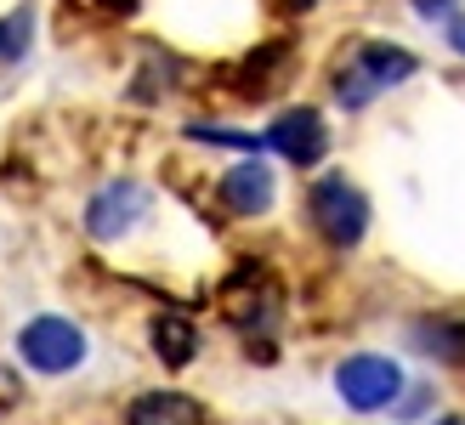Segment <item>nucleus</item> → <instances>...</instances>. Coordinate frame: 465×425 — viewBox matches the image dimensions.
<instances>
[{
	"label": "nucleus",
	"mask_w": 465,
	"mask_h": 425,
	"mask_svg": "<svg viewBox=\"0 0 465 425\" xmlns=\"http://www.w3.org/2000/svg\"><path fill=\"white\" fill-rule=\"evenodd\" d=\"M414 74H420V57H414L409 45H398V40H346L335 68H330V103L341 114H363V108H375L386 91L409 85Z\"/></svg>",
	"instance_id": "obj_1"
},
{
	"label": "nucleus",
	"mask_w": 465,
	"mask_h": 425,
	"mask_svg": "<svg viewBox=\"0 0 465 425\" xmlns=\"http://www.w3.org/2000/svg\"><path fill=\"white\" fill-rule=\"evenodd\" d=\"M301 222H307V232L335 250V255H352L363 239H369V222H375V204H369V193L358 187V176L346 171H318L307 182V193H301Z\"/></svg>",
	"instance_id": "obj_2"
},
{
	"label": "nucleus",
	"mask_w": 465,
	"mask_h": 425,
	"mask_svg": "<svg viewBox=\"0 0 465 425\" xmlns=\"http://www.w3.org/2000/svg\"><path fill=\"white\" fill-rule=\"evenodd\" d=\"M153 216H159V193L143 176H108L91 187V199L80 210V232L97 250H125L153 227Z\"/></svg>",
	"instance_id": "obj_3"
},
{
	"label": "nucleus",
	"mask_w": 465,
	"mask_h": 425,
	"mask_svg": "<svg viewBox=\"0 0 465 425\" xmlns=\"http://www.w3.org/2000/svg\"><path fill=\"white\" fill-rule=\"evenodd\" d=\"M12 358L35 381H68V374H80L91 363V329L68 312H35L17 323Z\"/></svg>",
	"instance_id": "obj_4"
},
{
	"label": "nucleus",
	"mask_w": 465,
	"mask_h": 425,
	"mask_svg": "<svg viewBox=\"0 0 465 425\" xmlns=\"http://www.w3.org/2000/svg\"><path fill=\"white\" fill-rule=\"evenodd\" d=\"M216 312L239 329V335H278L284 329V283L267 272V262H232L227 278L211 290Z\"/></svg>",
	"instance_id": "obj_5"
},
{
	"label": "nucleus",
	"mask_w": 465,
	"mask_h": 425,
	"mask_svg": "<svg viewBox=\"0 0 465 425\" xmlns=\"http://www.w3.org/2000/svg\"><path fill=\"white\" fill-rule=\"evenodd\" d=\"M330 386H335L346 414L369 420V414L398 409V397L409 391V369H403V358H391V351H346L330 369Z\"/></svg>",
	"instance_id": "obj_6"
},
{
	"label": "nucleus",
	"mask_w": 465,
	"mask_h": 425,
	"mask_svg": "<svg viewBox=\"0 0 465 425\" xmlns=\"http://www.w3.org/2000/svg\"><path fill=\"white\" fill-rule=\"evenodd\" d=\"M211 199H216V216L227 222H262L278 210V171L267 164V153H244L211 176Z\"/></svg>",
	"instance_id": "obj_7"
},
{
	"label": "nucleus",
	"mask_w": 465,
	"mask_h": 425,
	"mask_svg": "<svg viewBox=\"0 0 465 425\" xmlns=\"http://www.w3.org/2000/svg\"><path fill=\"white\" fill-rule=\"evenodd\" d=\"M262 148H267L272 159L295 164V171H318V164L330 159L335 136H330L323 108H312V103H290V108H278L272 120L262 125Z\"/></svg>",
	"instance_id": "obj_8"
},
{
	"label": "nucleus",
	"mask_w": 465,
	"mask_h": 425,
	"mask_svg": "<svg viewBox=\"0 0 465 425\" xmlns=\"http://www.w3.org/2000/svg\"><path fill=\"white\" fill-rule=\"evenodd\" d=\"M295 40L290 35H278V40H262V45H250V52L239 63H227L222 68V85H227V97L232 103H272L278 91H284L295 80Z\"/></svg>",
	"instance_id": "obj_9"
},
{
	"label": "nucleus",
	"mask_w": 465,
	"mask_h": 425,
	"mask_svg": "<svg viewBox=\"0 0 465 425\" xmlns=\"http://www.w3.org/2000/svg\"><path fill=\"white\" fill-rule=\"evenodd\" d=\"M143 335H148L153 363L171 369V374L193 369L199 351H204V329H199V318L188 312V306H159V312H148V329H143Z\"/></svg>",
	"instance_id": "obj_10"
},
{
	"label": "nucleus",
	"mask_w": 465,
	"mask_h": 425,
	"mask_svg": "<svg viewBox=\"0 0 465 425\" xmlns=\"http://www.w3.org/2000/svg\"><path fill=\"white\" fill-rule=\"evenodd\" d=\"M120 425H216V420H211V409H204L193 391H176V386H148V391L125 397Z\"/></svg>",
	"instance_id": "obj_11"
},
{
	"label": "nucleus",
	"mask_w": 465,
	"mask_h": 425,
	"mask_svg": "<svg viewBox=\"0 0 465 425\" xmlns=\"http://www.w3.org/2000/svg\"><path fill=\"white\" fill-rule=\"evenodd\" d=\"M403 346L420 351L426 363H443V369H465V318H409L403 323Z\"/></svg>",
	"instance_id": "obj_12"
},
{
	"label": "nucleus",
	"mask_w": 465,
	"mask_h": 425,
	"mask_svg": "<svg viewBox=\"0 0 465 425\" xmlns=\"http://www.w3.org/2000/svg\"><path fill=\"white\" fill-rule=\"evenodd\" d=\"M182 57H171V52H159V45H143V68H136V80L125 85V97L136 103V108H153V103H165L171 91L182 85Z\"/></svg>",
	"instance_id": "obj_13"
},
{
	"label": "nucleus",
	"mask_w": 465,
	"mask_h": 425,
	"mask_svg": "<svg viewBox=\"0 0 465 425\" xmlns=\"http://www.w3.org/2000/svg\"><path fill=\"white\" fill-rule=\"evenodd\" d=\"M193 142V148H227V153H267L262 148V131H239V125H222V120H193L188 131H182Z\"/></svg>",
	"instance_id": "obj_14"
},
{
	"label": "nucleus",
	"mask_w": 465,
	"mask_h": 425,
	"mask_svg": "<svg viewBox=\"0 0 465 425\" xmlns=\"http://www.w3.org/2000/svg\"><path fill=\"white\" fill-rule=\"evenodd\" d=\"M35 45V6H12L0 17V68H17Z\"/></svg>",
	"instance_id": "obj_15"
},
{
	"label": "nucleus",
	"mask_w": 465,
	"mask_h": 425,
	"mask_svg": "<svg viewBox=\"0 0 465 425\" xmlns=\"http://www.w3.org/2000/svg\"><path fill=\"white\" fill-rule=\"evenodd\" d=\"M431 414H437V381H409V391L398 397L391 420H398V425H426Z\"/></svg>",
	"instance_id": "obj_16"
},
{
	"label": "nucleus",
	"mask_w": 465,
	"mask_h": 425,
	"mask_svg": "<svg viewBox=\"0 0 465 425\" xmlns=\"http://www.w3.org/2000/svg\"><path fill=\"white\" fill-rule=\"evenodd\" d=\"M409 12L420 17V23H443V17L460 12V0H409Z\"/></svg>",
	"instance_id": "obj_17"
},
{
	"label": "nucleus",
	"mask_w": 465,
	"mask_h": 425,
	"mask_svg": "<svg viewBox=\"0 0 465 425\" xmlns=\"http://www.w3.org/2000/svg\"><path fill=\"white\" fill-rule=\"evenodd\" d=\"M443 40H449V52H454V57H465V12L443 17Z\"/></svg>",
	"instance_id": "obj_18"
},
{
	"label": "nucleus",
	"mask_w": 465,
	"mask_h": 425,
	"mask_svg": "<svg viewBox=\"0 0 465 425\" xmlns=\"http://www.w3.org/2000/svg\"><path fill=\"white\" fill-rule=\"evenodd\" d=\"M272 6H278V12H284V17H301V12H312V6H318V0H272Z\"/></svg>",
	"instance_id": "obj_19"
},
{
	"label": "nucleus",
	"mask_w": 465,
	"mask_h": 425,
	"mask_svg": "<svg viewBox=\"0 0 465 425\" xmlns=\"http://www.w3.org/2000/svg\"><path fill=\"white\" fill-rule=\"evenodd\" d=\"M426 425H465V414H460V409H449V414H431Z\"/></svg>",
	"instance_id": "obj_20"
}]
</instances>
